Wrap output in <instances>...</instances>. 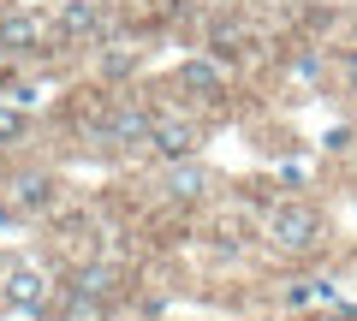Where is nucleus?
Segmentation results:
<instances>
[{
	"instance_id": "3",
	"label": "nucleus",
	"mask_w": 357,
	"mask_h": 321,
	"mask_svg": "<svg viewBox=\"0 0 357 321\" xmlns=\"http://www.w3.org/2000/svg\"><path fill=\"white\" fill-rule=\"evenodd\" d=\"M54 24L42 13H30V6H0V54L6 60H36L42 48H48Z\"/></svg>"
},
{
	"instance_id": "2",
	"label": "nucleus",
	"mask_w": 357,
	"mask_h": 321,
	"mask_svg": "<svg viewBox=\"0 0 357 321\" xmlns=\"http://www.w3.org/2000/svg\"><path fill=\"white\" fill-rule=\"evenodd\" d=\"M149 107H137V102H107L102 107V119L89 125V137L102 143V149H149Z\"/></svg>"
},
{
	"instance_id": "12",
	"label": "nucleus",
	"mask_w": 357,
	"mask_h": 321,
	"mask_svg": "<svg viewBox=\"0 0 357 321\" xmlns=\"http://www.w3.org/2000/svg\"><path fill=\"white\" fill-rule=\"evenodd\" d=\"M131 65H137V54L119 48V54H107V60H102V72H107V77H131Z\"/></svg>"
},
{
	"instance_id": "10",
	"label": "nucleus",
	"mask_w": 357,
	"mask_h": 321,
	"mask_svg": "<svg viewBox=\"0 0 357 321\" xmlns=\"http://www.w3.org/2000/svg\"><path fill=\"white\" fill-rule=\"evenodd\" d=\"M286 304H292V309H304V304H340V292H333L328 280H298L292 292H286Z\"/></svg>"
},
{
	"instance_id": "9",
	"label": "nucleus",
	"mask_w": 357,
	"mask_h": 321,
	"mask_svg": "<svg viewBox=\"0 0 357 321\" xmlns=\"http://www.w3.org/2000/svg\"><path fill=\"white\" fill-rule=\"evenodd\" d=\"M203 191H208V173L197 167V155L191 161H167V196L173 203H197Z\"/></svg>"
},
{
	"instance_id": "6",
	"label": "nucleus",
	"mask_w": 357,
	"mask_h": 321,
	"mask_svg": "<svg viewBox=\"0 0 357 321\" xmlns=\"http://www.w3.org/2000/svg\"><path fill=\"white\" fill-rule=\"evenodd\" d=\"M227 60H215V54H191V60L178 65V90L191 95V102H208V107H220L227 102Z\"/></svg>"
},
{
	"instance_id": "8",
	"label": "nucleus",
	"mask_w": 357,
	"mask_h": 321,
	"mask_svg": "<svg viewBox=\"0 0 357 321\" xmlns=\"http://www.w3.org/2000/svg\"><path fill=\"white\" fill-rule=\"evenodd\" d=\"M6 191H13V214H48L54 208V179L48 173H18V179H6Z\"/></svg>"
},
{
	"instance_id": "13",
	"label": "nucleus",
	"mask_w": 357,
	"mask_h": 321,
	"mask_svg": "<svg viewBox=\"0 0 357 321\" xmlns=\"http://www.w3.org/2000/svg\"><path fill=\"white\" fill-rule=\"evenodd\" d=\"M310 321H357V309H345V304H321V315H310Z\"/></svg>"
},
{
	"instance_id": "14",
	"label": "nucleus",
	"mask_w": 357,
	"mask_h": 321,
	"mask_svg": "<svg viewBox=\"0 0 357 321\" xmlns=\"http://www.w3.org/2000/svg\"><path fill=\"white\" fill-rule=\"evenodd\" d=\"M340 77H345V90L357 95V48H351V54H345V60H340Z\"/></svg>"
},
{
	"instance_id": "5",
	"label": "nucleus",
	"mask_w": 357,
	"mask_h": 321,
	"mask_svg": "<svg viewBox=\"0 0 357 321\" xmlns=\"http://www.w3.org/2000/svg\"><path fill=\"white\" fill-rule=\"evenodd\" d=\"M197 149H203L197 119H185V113H155L149 119V155L155 161H191Z\"/></svg>"
},
{
	"instance_id": "7",
	"label": "nucleus",
	"mask_w": 357,
	"mask_h": 321,
	"mask_svg": "<svg viewBox=\"0 0 357 321\" xmlns=\"http://www.w3.org/2000/svg\"><path fill=\"white\" fill-rule=\"evenodd\" d=\"M54 36L66 42H102L107 36V0H66L54 18Z\"/></svg>"
},
{
	"instance_id": "4",
	"label": "nucleus",
	"mask_w": 357,
	"mask_h": 321,
	"mask_svg": "<svg viewBox=\"0 0 357 321\" xmlns=\"http://www.w3.org/2000/svg\"><path fill=\"white\" fill-rule=\"evenodd\" d=\"M54 297H60V285H48V274L30 268V262H13L6 280H0V304L18 309V315H48Z\"/></svg>"
},
{
	"instance_id": "15",
	"label": "nucleus",
	"mask_w": 357,
	"mask_h": 321,
	"mask_svg": "<svg viewBox=\"0 0 357 321\" xmlns=\"http://www.w3.org/2000/svg\"><path fill=\"white\" fill-rule=\"evenodd\" d=\"M6 84H13V60H6V54H0V90H6Z\"/></svg>"
},
{
	"instance_id": "1",
	"label": "nucleus",
	"mask_w": 357,
	"mask_h": 321,
	"mask_svg": "<svg viewBox=\"0 0 357 321\" xmlns=\"http://www.w3.org/2000/svg\"><path fill=\"white\" fill-rule=\"evenodd\" d=\"M321 238H328L321 208H310V203H274L268 208V244L280 256H310V250H321Z\"/></svg>"
},
{
	"instance_id": "11",
	"label": "nucleus",
	"mask_w": 357,
	"mask_h": 321,
	"mask_svg": "<svg viewBox=\"0 0 357 321\" xmlns=\"http://www.w3.org/2000/svg\"><path fill=\"white\" fill-rule=\"evenodd\" d=\"M24 131H30V107H18V102L0 95V143H18Z\"/></svg>"
}]
</instances>
